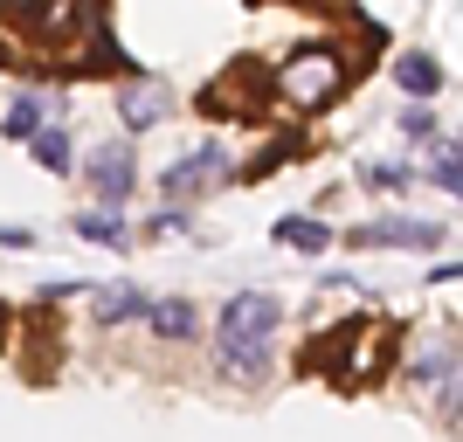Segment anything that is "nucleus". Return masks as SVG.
Returning a JSON list of instances; mask_svg holds the SVG:
<instances>
[{
	"label": "nucleus",
	"mask_w": 463,
	"mask_h": 442,
	"mask_svg": "<svg viewBox=\"0 0 463 442\" xmlns=\"http://www.w3.org/2000/svg\"><path fill=\"white\" fill-rule=\"evenodd\" d=\"M97 318L118 325V318H146V297L138 290H111V297H97Z\"/></svg>",
	"instance_id": "obj_12"
},
{
	"label": "nucleus",
	"mask_w": 463,
	"mask_h": 442,
	"mask_svg": "<svg viewBox=\"0 0 463 442\" xmlns=\"http://www.w3.org/2000/svg\"><path fill=\"white\" fill-rule=\"evenodd\" d=\"M90 187L104 193V214H111L118 201L132 193V153H125V146H104V153L90 159Z\"/></svg>",
	"instance_id": "obj_7"
},
{
	"label": "nucleus",
	"mask_w": 463,
	"mask_h": 442,
	"mask_svg": "<svg viewBox=\"0 0 463 442\" xmlns=\"http://www.w3.org/2000/svg\"><path fill=\"white\" fill-rule=\"evenodd\" d=\"M394 83H402L408 97H436V90H443V70H436L429 56H402V62H394Z\"/></svg>",
	"instance_id": "obj_9"
},
{
	"label": "nucleus",
	"mask_w": 463,
	"mask_h": 442,
	"mask_svg": "<svg viewBox=\"0 0 463 442\" xmlns=\"http://www.w3.org/2000/svg\"><path fill=\"white\" fill-rule=\"evenodd\" d=\"M229 174V153L222 146H201L194 159H180L174 174H159V187L174 193V201H187V193H201V187H214V180Z\"/></svg>",
	"instance_id": "obj_5"
},
{
	"label": "nucleus",
	"mask_w": 463,
	"mask_h": 442,
	"mask_svg": "<svg viewBox=\"0 0 463 442\" xmlns=\"http://www.w3.org/2000/svg\"><path fill=\"white\" fill-rule=\"evenodd\" d=\"M408 373H415L422 394H436L443 408H457V346H449V339H422V353H415Z\"/></svg>",
	"instance_id": "obj_4"
},
{
	"label": "nucleus",
	"mask_w": 463,
	"mask_h": 442,
	"mask_svg": "<svg viewBox=\"0 0 463 442\" xmlns=\"http://www.w3.org/2000/svg\"><path fill=\"white\" fill-rule=\"evenodd\" d=\"M339 83H346V56H339L332 42H305V49H290V56L277 62V97H284L290 111H318V104H332Z\"/></svg>",
	"instance_id": "obj_2"
},
{
	"label": "nucleus",
	"mask_w": 463,
	"mask_h": 442,
	"mask_svg": "<svg viewBox=\"0 0 463 442\" xmlns=\"http://www.w3.org/2000/svg\"><path fill=\"white\" fill-rule=\"evenodd\" d=\"M436 187H443V193H457V187H463V174H457V146H449V138L436 146Z\"/></svg>",
	"instance_id": "obj_15"
},
{
	"label": "nucleus",
	"mask_w": 463,
	"mask_h": 442,
	"mask_svg": "<svg viewBox=\"0 0 463 442\" xmlns=\"http://www.w3.org/2000/svg\"><path fill=\"white\" fill-rule=\"evenodd\" d=\"M42 111H49L42 97H14V111H7V132H14V138H35V132H42Z\"/></svg>",
	"instance_id": "obj_13"
},
{
	"label": "nucleus",
	"mask_w": 463,
	"mask_h": 442,
	"mask_svg": "<svg viewBox=\"0 0 463 442\" xmlns=\"http://www.w3.org/2000/svg\"><path fill=\"white\" fill-rule=\"evenodd\" d=\"M277 235H284L290 249H326L332 229H318V221H305V214H290V221H277Z\"/></svg>",
	"instance_id": "obj_10"
},
{
	"label": "nucleus",
	"mask_w": 463,
	"mask_h": 442,
	"mask_svg": "<svg viewBox=\"0 0 463 442\" xmlns=\"http://www.w3.org/2000/svg\"><path fill=\"white\" fill-rule=\"evenodd\" d=\"M270 332H277V305L263 290H242V297H229V311H222L214 353H222V366H235V373H263V366H270Z\"/></svg>",
	"instance_id": "obj_1"
},
{
	"label": "nucleus",
	"mask_w": 463,
	"mask_h": 442,
	"mask_svg": "<svg viewBox=\"0 0 463 442\" xmlns=\"http://www.w3.org/2000/svg\"><path fill=\"white\" fill-rule=\"evenodd\" d=\"M146 318H153V332H166V339H187V332H194L187 305H146Z\"/></svg>",
	"instance_id": "obj_11"
},
{
	"label": "nucleus",
	"mask_w": 463,
	"mask_h": 442,
	"mask_svg": "<svg viewBox=\"0 0 463 442\" xmlns=\"http://www.w3.org/2000/svg\"><path fill=\"white\" fill-rule=\"evenodd\" d=\"M28 146H35V159L49 166V174H62V166H70V138H62V132H35Z\"/></svg>",
	"instance_id": "obj_14"
},
{
	"label": "nucleus",
	"mask_w": 463,
	"mask_h": 442,
	"mask_svg": "<svg viewBox=\"0 0 463 442\" xmlns=\"http://www.w3.org/2000/svg\"><path fill=\"white\" fill-rule=\"evenodd\" d=\"M77 229L90 235V242H125V229H118V214H83Z\"/></svg>",
	"instance_id": "obj_16"
},
{
	"label": "nucleus",
	"mask_w": 463,
	"mask_h": 442,
	"mask_svg": "<svg viewBox=\"0 0 463 442\" xmlns=\"http://www.w3.org/2000/svg\"><path fill=\"white\" fill-rule=\"evenodd\" d=\"M360 249H436L443 229H429V221H373V229H353Z\"/></svg>",
	"instance_id": "obj_6"
},
{
	"label": "nucleus",
	"mask_w": 463,
	"mask_h": 442,
	"mask_svg": "<svg viewBox=\"0 0 463 442\" xmlns=\"http://www.w3.org/2000/svg\"><path fill=\"white\" fill-rule=\"evenodd\" d=\"M118 118H125L132 132L159 125V118H166V90H159V83H125V90H118Z\"/></svg>",
	"instance_id": "obj_8"
},
{
	"label": "nucleus",
	"mask_w": 463,
	"mask_h": 442,
	"mask_svg": "<svg viewBox=\"0 0 463 442\" xmlns=\"http://www.w3.org/2000/svg\"><path fill=\"white\" fill-rule=\"evenodd\" d=\"M367 180H373V187H408V166H373Z\"/></svg>",
	"instance_id": "obj_17"
},
{
	"label": "nucleus",
	"mask_w": 463,
	"mask_h": 442,
	"mask_svg": "<svg viewBox=\"0 0 463 442\" xmlns=\"http://www.w3.org/2000/svg\"><path fill=\"white\" fill-rule=\"evenodd\" d=\"M387 360V332L373 325V318H353V325L332 332V346L318 353V366H332V381H346V387H367L373 373H381Z\"/></svg>",
	"instance_id": "obj_3"
}]
</instances>
